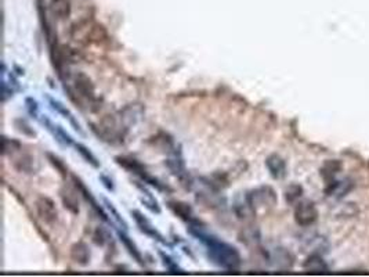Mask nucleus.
Listing matches in <instances>:
<instances>
[{
    "label": "nucleus",
    "instance_id": "f03ea898",
    "mask_svg": "<svg viewBox=\"0 0 369 277\" xmlns=\"http://www.w3.org/2000/svg\"><path fill=\"white\" fill-rule=\"evenodd\" d=\"M93 131L101 137V140L107 141L109 144H121L126 137L127 129L123 126L119 114H107L104 115L97 125H91Z\"/></svg>",
    "mask_w": 369,
    "mask_h": 277
},
{
    "label": "nucleus",
    "instance_id": "aec40b11",
    "mask_svg": "<svg viewBox=\"0 0 369 277\" xmlns=\"http://www.w3.org/2000/svg\"><path fill=\"white\" fill-rule=\"evenodd\" d=\"M148 144H151L155 148H158V150L164 151L166 154H170L177 147V144L173 140V136L169 135L168 132H158L155 136L150 137Z\"/></svg>",
    "mask_w": 369,
    "mask_h": 277
},
{
    "label": "nucleus",
    "instance_id": "0eeeda50",
    "mask_svg": "<svg viewBox=\"0 0 369 277\" xmlns=\"http://www.w3.org/2000/svg\"><path fill=\"white\" fill-rule=\"evenodd\" d=\"M294 222L302 227H309L318 219V209L311 200H302L294 207Z\"/></svg>",
    "mask_w": 369,
    "mask_h": 277
},
{
    "label": "nucleus",
    "instance_id": "72a5a7b5",
    "mask_svg": "<svg viewBox=\"0 0 369 277\" xmlns=\"http://www.w3.org/2000/svg\"><path fill=\"white\" fill-rule=\"evenodd\" d=\"M104 205H105V208H107V211L111 214V216H112V219L115 221V223L117 225H119L122 227V229H125V230H127L129 229V225H127V222L122 218V215L119 214V211H118L117 208H115V205H113L112 202L109 201L108 198H104Z\"/></svg>",
    "mask_w": 369,
    "mask_h": 277
},
{
    "label": "nucleus",
    "instance_id": "a878e982",
    "mask_svg": "<svg viewBox=\"0 0 369 277\" xmlns=\"http://www.w3.org/2000/svg\"><path fill=\"white\" fill-rule=\"evenodd\" d=\"M260 229L257 227V226H246V227H243L242 230L239 231L238 235V240L242 243V244L248 245H257L260 243Z\"/></svg>",
    "mask_w": 369,
    "mask_h": 277
},
{
    "label": "nucleus",
    "instance_id": "b1692460",
    "mask_svg": "<svg viewBox=\"0 0 369 277\" xmlns=\"http://www.w3.org/2000/svg\"><path fill=\"white\" fill-rule=\"evenodd\" d=\"M47 100H49V104H50V107H52L53 110L56 111V113H58L60 115H62L64 118H66V119H68V121L71 122V125L74 126V129H75V131L78 132V133H80L82 136H84V132H83V129L80 127V123L76 122L75 117H74V115H72V113H71L70 110L66 108V105H64V104L61 103V101H58V100L53 99V97H50V96L47 97Z\"/></svg>",
    "mask_w": 369,
    "mask_h": 277
},
{
    "label": "nucleus",
    "instance_id": "f3484780",
    "mask_svg": "<svg viewBox=\"0 0 369 277\" xmlns=\"http://www.w3.org/2000/svg\"><path fill=\"white\" fill-rule=\"evenodd\" d=\"M70 258L72 262H75L82 268L89 266L90 261H91V249H90L89 244L84 241L74 243L70 248Z\"/></svg>",
    "mask_w": 369,
    "mask_h": 277
},
{
    "label": "nucleus",
    "instance_id": "4468645a",
    "mask_svg": "<svg viewBox=\"0 0 369 277\" xmlns=\"http://www.w3.org/2000/svg\"><path fill=\"white\" fill-rule=\"evenodd\" d=\"M131 216H133V219H134V222H136V225L139 226V229H140V231H143L144 235H147L148 237H151V239H154L156 240V241H159L160 244H164V245H169L168 243V240H165V237L162 236V233H159V230L155 227L154 225H152V222L147 218V216L143 214L141 211H139V209H133V211H130Z\"/></svg>",
    "mask_w": 369,
    "mask_h": 277
},
{
    "label": "nucleus",
    "instance_id": "6ab92c4d",
    "mask_svg": "<svg viewBox=\"0 0 369 277\" xmlns=\"http://www.w3.org/2000/svg\"><path fill=\"white\" fill-rule=\"evenodd\" d=\"M266 168L271 175V178L275 179V180H282L288 174L286 161L280 154H275V153L270 154L266 158Z\"/></svg>",
    "mask_w": 369,
    "mask_h": 277
},
{
    "label": "nucleus",
    "instance_id": "6e6552de",
    "mask_svg": "<svg viewBox=\"0 0 369 277\" xmlns=\"http://www.w3.org/2000/svg\"><path fill=\"white\" fill-rule=\"evenodd\" d=\"M35 209L39 219L44 222L46 225H54L58 219V209H57L56 201L47 196H39L35 200Z\"/></svg>",
    "mask_w": 369,
    "mask_h": 277
},
{
    "label": "nucleus",
    "instance_id": "4be33fe9",
    "mask_svg": "<svg viewBox=\"0 0 369 277\" xmlns=\"http://www.w3.org/2000/svg\"><path fill=\"white\" fill-rule=\"evenodd\" d=\"M84 43L86 45H100L108 39V32L103 24L94 23L90 25L84 33Z\"/></svg>",
    "mask_w": 369,
    "mask_h": 277
},
{
    "label": "nucleus",
    "instance_id": "dca6fc26",
    "mask_svg": "<svg viewBox=\"0 0 369 277\" xmlns=\"http://www.w3.org/2000/svg\"><path fill=\"white\" fill-rule=\"evenodd\" d=\"M39 121H40V123H42L43 126L46 127L47 131L52 133L53 137H54V140H56L58 144H61V146L64 147H70L75 144L74 139H72V137L62 129V126L52 122V119L47 117V115H42V117L39 118Z\"/></svg>",
    "mask_w": 369,
    "mask_h": 277
},
{
    "label": "nucleus",
    "instance_id": "f257e3e1",
    "mask_svg": "<svg viewBox=\"0 0 369 277\" xmlns=\"http://www.w3.org/2000/svg\"><path fill=\"white\" fill-rule=\"evenodd\" d=\"M188 233L199 240L206 247L212 263L225 270H238L242 265V257L237 247L220 240L217 236L203 230L202 226H190Z\"/></svg>",
    "mask_w": 369,
    "mask_h": 277
},
{
    "label": "nucleus",
    "instance_id": "bb28decb",
    "mask_svg": "<svg viewBox=\"0 0 369 277\" xmlns=\"http://www.w3.org/2000/svg\"><path fill=\"white\" fill-rule=\"evenodd\" d=\"M303 269L306 272L321 273L327 272L328 266L325 261L322 259V257H321V254H311L309 258L303 262Z\"/></svg>",
    "mask_w": 369,
    "mask_h": 277
},
{
    "label": "nucleus",
    "instance_id": "393cba45",
    "mask_svg": "<svg viewBox=\"0 0 369 277\" xmlns=\"http://www.w3.org/2000/svg\"><path fill=\"white\" fill-rule=\"evenodd\" d=\"M49 11L57 19H66L71 15L72 7L70 0H50L49 2Z\"/></svg>",
    "mask_w": 369,
    "mask_h": 277
},
{
    "label": "nucleus",
    "instance_id": "5701e85b",
    "mask_svg": "<svg viewBox=\"0 0 369 277\" xmlns=\"http://www.w3.org/2000/svg\"><path fill=\"white\" fill-rule=\"evenodd\" d=\"M133 184H134V186H136V187L139 188L141 193H143V196L140 197V201L143 202V205H144L147 209H150L152 214H156V215H159V214L162 212V209H160V205H159L158 201H156V198L152 196V193H151L148 188L145 187V184L141 183V182L133 180Z\"/></svg>",
    "mask_w": 369,
    "mask_h": 277
},
{
    "label": "nucleus",
    "instance_id": "e433bc0d",
    "mask_svg": "<svg viewBox=\"0 0 369 277\" xmlns=\"http://www.w3.org/2000/svg\"><path fill=\"white\" fill-rule=\"evenodd\" d=\"M341 169V164L339 161H328L327 164L324 165L322 171V176L325 179H329L332 176H335V174H337L339 171Z\"/></svg>",
    "mask_w": 369,
    "mask_h": 277
},
{
    "label": "nucleus",
    "instance_id": "423d86ee",
    "mask_svg": "<svg viewBox=\"0 0 369 277\" xmlns=\"http://www.w3.org/2000/svg\"><path fill=\"white\" fill-rule=\"evenodd\" d=\"M72 89L79 96L80 99L87 100L91 105H97L100 103V99L96 96V86L93 80L90 79L89 75H86L84 72H76L74 75V83Z\"/></svg>",
    "mask_w": 369,
    "mask_h": 277
},
{
    "label": "nucleus",
    "instance_id": "c85d7f7f",
    "mask_svg": "<svg viewBox=\"0 0 369 277\" xmlns=\"http://www.w3.org/2000/svg\"><path fill=\"white\" fill-rule=\"evenodd\" d=\"M13 126L18 133H21L22 136L28 137V139H36V136H38V133L33 129L32 125L28 122V119H25L22 117L14 118L13 119Z\"/></svg>",
    "mask_w": 369,
    "mask_h": 277
},
{
    "label": "nucleus",
    "instance_id": "7c9ffc66",
    "mask_svg": "<svg viewBox=\"0 0 369 277\" xmlns=\"http://www.w3.org/2000/svg\"><path fill=\"white\" fill-rule=\"evenodd\" d=\"M111 230L104 227V226H97L94 229L93 235H91V241H93L94 245L97 247H105V245L111 241Z\"/></svg>",
    "mask_w": 369,
    "mask_h": 277
},
{
    "label": "nucleus",
    "instance_id": "cd10ccee",
    "mask_svg": "<svg viewBox=\"0 0 369 277\" xmlns=\"http://www.w3.org/2000/svg\"><path fill=\"white\" fill-rule=\"evenodd\" d=\"M353 188V183L349 180H339V182H332L327 187V194L331 197H343L344 194L350 191Z\"/></svg>",
    "mask_w": 369,
    "mask_h": 277
},
{
    "label": "nucleus",
    "instance_id": "4c0bfd02",
    "mask_svg": "<svg viewBox=\"0 0 369 277\" xmlns=\"http://www.w3.org/2000/svg\"><path fill=\"white\" fill-rule=\"evenodd\" d=\"M25 108H27V111L32 118H35V119L40 118V115H39V103L33 97H27L25 99Z\"/></svg>",
    "mask_w": 369,
    "mask_h": 277
},
{
    "label": "nucleus",
    "instance_id": "c756f323",
    "mask_svg": "<svg viewBox=\"0 0 369 277\" xmlns=\"http://www.w3.org/2000/svg\"><path fill=\"white\" fill-rule=\"evenodd\" d=\"M76 148V151L79 153L80 157L83 158L86 162L89 165H91L93 166L94 169H100V166H101V164H100V161H98V158L96 157V155L93 154V151L90 150L89 147L87 146H84L83 143H75L74 144Z\"/></svg>",
    "mask_w": 369,
    "mask_h": 277
},
{
    "label": "nucleus",
    "instance_id": "a211bd4d",
    "mask_svg": "<svg viewBox=\"0 0 369 277\" xmlns=\"http://www.w3.org/2000/svg\"><path fill=\"white\" fill-rule=\"evenodd\" d=\"M13 168L25 175H36L40 171V162L32 154H22L13 161Z\"/></svg>",
    "mask_w": 369,
    "mask_h": 277
},
{
    "label": "nucleus",
    "instance_id": "2eb2a0df",
    "mask_svg": "<svg viewBox=\"0 0 369 277\" xmlns=\"http://www.w3.org/2000/svg\"><path fill=\"white\" fill-rule=\"evenodd\" d=\"M267 259L276 269H290L293 266L294 257L284 247H275V248L267 251Z\"/></svg>",
    "mask_w": 369,
    "mask_h": 277
},
{
    "label": "nucleus",
    "instance_id": "7ed1b4c3",
    "mask_svg": "<svg viewBox=\"0 0 369 277\" xmlns=\"http://www.w3.org/2000/svg\"><path fill=\"white\" fill-rule=\"evenodd\" d=\"M113 161H115V162H117L119 166H122L123 169H126V171H129V172H131V174L136 175L137 178L140 179L141 182L150 184V186L155 187L156 190H159V191H164V193L173 191V190L169 187V186H166L165 183H162L159 179H156L155 176H152V175H151L150 172L147 171V168H145L144 165L141 164L140 161L136 160V158H133V157H130V155H117V157L113 158Z\"/></svg>",
    "mask_w": 369,
    "mask_h": 277
},
{
    "label": "nucleus",
    "instance_id": "39448f33",
    "mask_svg": "<svg viewBox=\"0 0 369 277\" xmlns=\"http://www.w3.org/2000/svg\"><path fill=\"white\" fill-rule=\"evenodd\" d=\"M248 197L256 211L275 207L278 202L276 191L268 184H263V186H259V187L248 191Z\"/></svg>",
    "mask_w": 369,
    "mask_h": 277
},
{
    "label": "nucleus",
    "instance_id": "2f4dec72",
    "mask_svg": "<svg viewBox=\"0 0 369 277\" xmlns=\"http://www.w3.org/2000/svg\"><path fill=\"white\" fill-rule=\"evenodd\" d=\"M44 155H46L49 164L52 165L53 168H54V169H56L58 174H60L61 178L66 179V176H68V166L65 165L64 160L60 158V157H58L57 154H54V153H52V151H46Z\"/></svg>",
    "mask_w": 369,
    "mask_h": 277
},
{
    "label": "nucleus",
    "instance_id": "ddd939ff",
    "mask_svg": "<svg viewBox=\"0 0 369 277\" xmlns=\"http://www.w3.org/2000/svg\"><path fill=\"white\" fill-rule=\"evenodd\" d=\"M60 198L62 205L65 208L66 211H70L72 215H78L80 212V193L78 191V188L75 187V184H64L60 188Z\"/></svg>",
    "mask_w": 369,
    "mask_h": 277
},
{
    "label": "nucleus",
    "instance_id": "473e14b6",
    "mask_svg": "<svg viewBox=\"0 0 369 277\" xmlns=\"http://www.w3.org/2000/svg\"><path fill=\"white\" fill-rule=\"evenodd\" d=\"M22 148V143L17 139H10L7 136H3V155H14Z\"/></svg>",
    "mask_w": 369,
    "mask_h": 277
},
{
    "label": "nucleus",
    "instance_id": "f704fd0d",
    "mask_svg": "<svg viewBox=\"0 0 369 277\" xmlns=\"http://www.w3.org/2000/svg\"><path fill=\"white\" fill-rule=\"evenodd\" d=\"M303 196V187L300 184H290L285 190V200L288 204H294Z\"/></svg>",
    "mask_w": 369,
    "mask_h": 277
},
{
    "label": "nucleus",
    "instance_id": "9b49d317",
    "mask_svg": "<svg viewBox=\"0 0 369 277\" xmlns=\"http://www.w3.org/2000/svg\"><path fill=\"white\" fill-rule=\"evenodd\" d=\"M71 179H72V183L75 184V187L78 188V191L80 193V196L83 197L84 201L87 202L90 207H91V209H93L94 214L98 215V218H101L104 222H109V218H108V214L105 212V209H104V208L101 207L100 204H98L97 200H96L93 194H91V191H90L89 188L86 187V184L83 183V180H82L79 176H76L75 174L71 175Z\"/></svg>",
    "mask_w": 369,
    "mask_h": 277
},
{
    "label": "nucleus",
    "instance_id": "1a4fd4ad",
    "mask_svg": "<svg viewBox=\"0 0 369 277\" xmlns=\"http://www.w3.org/2000/svg\"><path fill=\"white\" fill-rule=\"evenodd\" d=\"M166 207L173 212L178 219H181L182 222H186L188 226L203 225V223L196 218L195 212H194V208H192L188 202L180 201V200H168V201H166Z\"/></svg>",
    "mask_w": 369,
    "mask_h": 277
},
{
    "label": "nucleus",
    "instance_id": "c9c22d12",
    "mask_svg": "<svg viewBox=\"0 0 369 277\" xmlns=\"http://www.w3.org/2000/svg\"><path fill=\"white\" fill-rule=\"evenodd\" d=\"M158 254H159V257H160V259H162V263L165 265V268L168 269L169 272H170V273H181V274H182V273H186L181 268H180V266H178L177 262H176V261H174V259L172 258L170 255H168L166 252H164V251H159Z\"/></svg>",
    "mask_w": 369,
    "mask_h": 277
},
{
    "label": "nucleus",
    "instance_id": "412c9836",
    "mask_svg": "<svg viewBox=\"0 0 369 277\" xmlns=\"http://www.w3.org/2000/svg\"><path fill=\"white\" fill-rule=\"evenodd\" d=\"M117 235H118V239H119V241L122 243V245L125 247V249H126L127 252H129V255H130L131 258H133V261H136L140 266H144L145 262H144V257H143V254H141V251L139 249V247L136 245V243L133 241V239H130L129 236L126 235V230L123 229V230H118L117 231Z\"/></svg>",
    "mask_w": 369,
    "mask_h": 277
},
{
    "label": "nucleus",
    "instance_id": "58836bf2",
    "mask_svg": "<svg viewBox=\"0 0 369 277\" xmlns=\"http://www.w3.org/2000/svg\"><path fill=\"white\" fill-rule=\"evenodd\" d=\"M100 180L103 182L104 187L107 188L108 191H111V193L115 191V184H113V180L111 178H109V176L101 174V175H100Z\"/></svg>",
    "mask_w": 369,
    "mask_h": 277
},
{
    "label": "nucleus",
    "instance_id": "f8f14e48",
    "mask_svg": "<svg viewBox=\"0 0 369 277\" xmlns=\"http://www.w3.org/2000/svg\"><path fill=\"white\" fill-rule=\"evenodd\" d=\"M118 114H119L123 126L129 131L131 126L137 125L144 118L145 107L141 103H130L126 104Z\"/></svg>",
    "mask_w": 369,
    "mask_h": 277
},
{
    "label": "nucleus",
    "instance_id": "9d476101",
    "mask_svg": "<svg viewBox=\"0 0 369 277\" xmlns=\"http://www.w3.org/2000/svg\"><path fill=\"white\" fill-rule=\"evenodd\" d=\"M234 215L245 223H252L256 216V209L249 200L248 193H239L233 202Z\"/></svg>",
    "mask_w": 369,
    "mask_h": 277
},
{
    "label": "nucleus",
    "instance_id": "20e7f679",
    "mask_svg": "<svg viewBox=\"0 0 369 277\" xmlns=\"http://www.w3.org/2000/svg\"><path fill=\"white\" fill-rule=\"evenodd\" d=\"M165 165L170 171V174L177 179L180 184L186 190H191L194 187V179H192V176L190 175L187 168H186V161H184V157H182L181 144H177V147L170 154H168Z\"/></svg>",
    "mask_w": 369,
    "mask_h": 277
}]
</instances>
